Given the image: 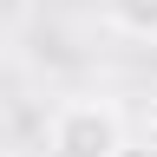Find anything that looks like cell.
I'll return each mask as SVG.
<instances>
[{"instance_id":"7a4b0ae2","label":"cell","mask_w":157,"mask_h":157,"mask_svg":"<svg viewBox=\"0 0 157 157\" xmlns=\"http://www.w3.org/2000/svg\"><path fill=\"white\" fill-rule=\"evenodd\" d=\"M105 20L131 39H157V0H105Z\"/></svg>"},{"instance_id":"6da1fadb","label":"cell","mask_w":157,"mask_h":157,"mask_svg":"<svg viewBox=\"0 0 157 157\" xmlns=\"http://www.w3.org/2000/svg\"><path fill=\"white\" fill-rule=\"evenodd\" d=\"M118 137H124V118L105 98H66L52 111V124H46L52 157H111Z\"/></svg>"},{"instance_id":"3957f363","label":"cell","mask_w":157,"mask_h":157,"mask_svg":"<svg viewBox=\"0 0 157 157\" xmlns=\"http://www.w3.org/2000/svg\"><path fill=\"white\" fill-rule=\"evenodd\" d=\"M111 157H157V137H144V144H131V137H118Z\"/></svg>"},{"instance_id":"277c9868","label":"cell","mask_w":157,"mask_h":157,"mask_svg":"<svg viewBox=\"0 0 157 157\" xmlns=\"http://www.w3.org/2000/svg\"><path fill=\"white\" fill-rule=\"evenodd\" d=\"M151 137H157V92H151Z\"/></svg>"}]
</instances>
